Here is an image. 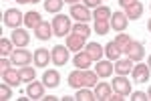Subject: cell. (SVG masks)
<instances>
[{"label":"cell","mask_w":151,"mask_h":101,"mask_svg":"<svg viewBox=\"0 0 151 101\" xmlns=\"http://www.w3.org/2000/svg\"><path fill=\"white\" fill-rule=\"evenodd\" d=\"M97 77L93 73H73L69 75V85L70 87H81V85H95Z\"/></svg>","instance_id":"cell-1"},{"label":"cell","mask_w":151,"mask_h":101,"mask_svg":"<svg viewBox=\"0 0 151 101\" xmlns=\"http://www.w3.org/2000/svg\"><path fill=\"white\" fill-rule=\"evenodd\" d=\"M52 26H55V34H58V36H65V34L69 33V26H70V23H69V16H57L55 20H52Z\"/></svg>","instance_id":"cell-2"},{"label":"cell","mask_w":151,"mask_h":101,"mask_svg":"<svg viewBox=\"0 0 151 101\" xmlns=\"http://www.w3.org/2000/svg\"><path fill=\"white\" fill-rule=\"evenodd\" d=\"M22 23V14L16 10V8H10V10L4 12V24L6 26H16V24Z\"/></svg>","instance_id":"cell-3"},{"label":"cell","mask_w":151,"mask_h":101,"mask_svg":"<svg viewBox=\"0 0 151 101\" xmlns=\"http://www.w3.org/2000/svg\"><path fill=\"white\" fill-rule=\"evenodd\" d=\"M50 57H52L55 65H65V63H67V59H69V53H67V49H65V47H55V51L50 53Z\"/></svg>","instance_id":"cell-4"},{"label":"cell","mask_w":151,"mask_h":101,"mask_svg":"<svg viewBox=\"0 0 151 101\" xmlns=\"http://www.w3.org/2000/svg\"><path fill=\"white\" fill-rule=\"evenodd\" d=\"M42 81H45V87H57L60 81V75H58V71H47L42 75Z\"/></svg>","instance_id":"cell-5"},{"label":"cell","mask_w":151,"mask_h":101,"mask_svg":"<svg viewBox=\"0 0 151 101\" xmlns=\"http://www.w3.org/2000/svg\"><path fill=\"white\" fill-rule=\"evenodd\" d=\"M70 14H73L77 20H81V23H85V20L91 18V14H89V8H87V6H73V8H70Z\"/></svg>","instance_id":"cell-6"},{"label":"cell","mask_w":151,"mask_h":101,"mask_svg":"<svg viewBox=\"0 0 151 101\" xmlns=\"http://www.w3.org/2000/svg\"><path fill=\"white\" fill-rule=\"evenodd\" d=\"M35 31H36V33H35L36 39H40V41H48L50 34H52V33H50V24H48V23H38V26H36Z\"/></svg>","instance_id":"cell-7"},{"label":"cell","mask_w":151,"mask_h":101,"mask_svg":"<svg viewBox=\"0 0 151 101\" xmlns=\"http://www.w3.org/2000/svg\"><path fill=\"white\" fill-rule=\"evenodd\" d=\"M133 77H135V81H139V83H145L147 77H149V67L147 65H137L135 71H133Z\"/></svg>","instance_id":"cell-8"},{"label":"cell","mask_w":151,"mask_h":101,"mask_svg":"<svg viewBox=\"0 0 151 101\" xmlns=\"http://www.w3.org/2000/svg\"><path fill=\"white\" fill-rule=\"evenodd\" d=\"M48 59H50V53H48L47 49H38V51L35 53V61H36L38 67H47Z\"/></svg>","instance_id":"cell-9"},{"label":"cell","mask_w":151,"mask_h":101,"mask_svg":"<svg viewBox=\"0 0 151 101\" xmlns=\"http://www.w3.org/2000/svg\"><path fill=\"white\" fill-rule=\"evenodd\" d=\"M12 39H14V43H16L18 47H26V45H28V41H30L28 33H26V31H20V28L12 33Z\"/></svg>","instance_id":"cell-10"},{"label":"cell","mask_w":151,"mask_h":101,"mask_svg":"<svg viewBox=\"0 0 151 101\" xmlns=\"http://www.w3.org/2000/svg\"><path fill=\"white\" fill-rule=\"evenodd\" d=\"M42 91H45V87H42L40 83H30L28 89H26V93H28L30 99H40V97H42Z\"/></svg>","instance_id":"cell-11"},{"label":"cell","mask_w":151,"mask_h":101,"mask_svg":"<svg viewBox=\"0 0 151 101\" xmlns=\"http://www.w3.org/2000/svg\"><path fill=\"white\" fill-rule=\"evenodd\" d=\"M12 61H14V65H28V61H30V55H28L26 51H14V55H12Z\"/></svg>","instance_id":"cell-12"},{"label":"cell","mask_w":151,"mask_h":101,"mask_svg":"<svg viewBox=\"0 0 151 101\" xmlns=\"http://www.w3.org/2000/svg\"><path fill=\"white\" fill-rule=\"evenodd\" d=\"M113 87L117 89V93H119V95H127V93H129V83L123 77H117L115 83H113Z\"/></svg>","instance_id":"cell-13"},{"label":"cell","mask_w":151,"mask_h":101,"mask_svg":"<svg viewBox=\"0 0 151 101\" xmlns=\"http://www.w3.org/2000/svg\"><path fill=\"white\" fill-rule=\"evenodd\" d=\"M125 26H127V18H125V14L117 12L115 16H113V28H115V31H123Z\"/></svg>","instance_id":"cell-14"},{"label":"cell","mask_w":151,"mask_h":101,"mask_svg":"<svg viewBox=\"0 0 151 101\" xmlns=\"http://www.w3.org/2000/svg\"><path fill=\"white\" fill-rule=\"evenodd\" d=\"M111 71H113V65H111V63H107V61H99V65H97V75L107 77V75H111Z\"/></svg>","instance_id":"cell-15"},{"label":"cell","mask_w":151,"mask_h":101,"mask_svg":"<svg viewBox=\"0 0 151 101\" xmlns=\"http://www.w3.org/2000/svg\"><path fill=\"white\" fill-rule=\"evenodd\" d=\"M24 23L28 24V26H38V23H40V14H38V12H28V14H26V16H24Z\"/></svg>","instance_id":"cell-16"},{"label":"cell","mask_w":151,"mask_h":101,"mask_svg":"<svg viewBox=\"0 0 151 101\" xmlns=\"http://www.w3.org/2000/svg\"><path fill=\"white\" fill-rule=\"evenodd\" d=\"M2 77H4V81H8L10 85H18V83L22 81V79H20V75H16V73H14V71H10V69H6Z\"/></svg>","instance_id":"cell-17"},{"label":"cell","mask_w":151,"mask_h":101,"mask_svg":"<svg viewBox=\"0 0 151 101\" xmlns=\"http://www.w3.org/2000/svg\"><path fill=\"white\" fill-rule=\"evenodd\" d=\"M129 55H131V59H141L143 57V47L137 43V45H129Z\"/></svg>","instance_id":"cell-18"},{"label":"cell","mask_w":151,"mask_h":101,"mask_svg":"<svg viewBox=\"0 0 151 101\" xmlns=\"http://www.w3.org/2000/svg\"><path fill=\"white\" fill-rule=\"evenodd\" d=\"M47 10L48 12H58L60 8H63V0H47Z\"/></svg>","instance_id":"cell-19"},{"label":"cell","mask_w":151,"mask_h":101,"mask_svg":"<svg viewBox=\"0 0 151 101\" xmlns=\"http://www.w3.org/2000/svg\"><path fill=\"white\" fill-rule=\"evenodd\" d=\"M109 14H111V10H109L107 6H103V8L99 6V8L95 10V18H97V20H107V18H109Z\"/></svg>","instance_id":"cell-20"},{"label":"cell","mask_w":151,"mask_h":101,"mask_svg":"<svg viewBox=\"0 0 151 101\" xmlns=\"http://www.w3.org/2000/svg\"><path fill=\"white\" fill-rule=\"evenodd\" d=\"M141 10H143V6H141V4H131V6H129L127 16H129V18H139Z\"/></svg>","instance_id":"cell-21"},{"label":"cell","mask_w":151,"mask_h":101,"mask_svg":"<svg viewBox=\"0 0 151 101\" xmlns=\"http://www.w3.org/2000/svg\"><path fill=\"white\" fill-rule=\"evenodd\" d=\"M115 69H117V73L125 75V73H129V71H131V61H119Z\"/></svg>","instance_id":"cell-22"},{"label":"cell","mask_w":151,"mask_h":101,"mask_svg":"<svg viewBox=\"0 0 151 101\" xmlns=\"http://www.w3.org/2000/svg\"><path fill=\"white\" fill-rule=\"evenodd\" d=\"M119 53H121V49H117V43H109L107 45V55L111 57V59H117Z\"/></svg>","instance_id":"cell-23"},{"label":"cell","mask_w":151,"mask_h":101,"mask_svg":"<svg viewBox=\"0 0 151 101\" xmlns=\"http://www.w3.org/2000/svg\"><path fill=\"white\" fill-rule=\"evenodd\" d=\"M97 99H109V87L107 85H97Z\"/></svg>","instance_id":"cell-24"},{"label":"cell","mask_w":151,"mask_h":101,"mask_svg":"<svg viewBox=\"0 0 151 101\" xmlns=\"http://www.w3.org/2000/svg\"><path fill=\"white\" fill-rule=\"evenodd\" d=\"M75 65L79 69H87V65H89V55H79L75 59Z\"/></svg>","instance_id":"cell-25"},{"label":"cell","mask_w":151,"mask_h":101,"mask_svg":"<svg viewBox=\"0 0 151 101\" xmlns=\"http://www.w3.org/2000/svg\"><path fill=\"white\" fill-rule=\"evenodd\" d=\"M20 79H22V81H32V79H35V71H32V69H22V71H20Z\"/></svg>","instance_id":"cell-26"},{"label":"cell","mask_w":151,"mask_h":101,"mask_svg":"<svg viewBox=\"0 0 151 101\" xmlns=\"http://www.w3.org/2000/svg\"><path fill=\"white\" fill-rule=\"evenodd\" d=\"M95 31L99 34H105L107 31H109V24H107V20H97V24H95Z\"/></svg>","instance_id":"cell-27"},{"label":"cell","mask_w":151,"mask_h":101,"mask_svg":"<svg viewBox=\"0 0 151 101\" xmlns=\"http://www.w3.org/2000/svg\"><path fill=\"white\" fill-rule=\"evenodd\" d=\"M75 33L79 34V36H89L91 31H89V26H85V24H77V26H75Z\"/></svg>","instance_id":"cell-28"},{"label":"cell","mask_w":151,"mask_h":101,"mask_svg":"<svg viewBox=\"0 0 151 101\" xmlns=\"http://www.w3.org/2000/svg\"><path fill=\"white\" fill-rule=\"evenodd\" d=\"M77 99H81V101H93V99H97V97L91 95L89 91H79V93H77Z\"/></svg>","instance_id":"cell-29"},{"label":"cell","mask_w":151,"mask_h":101,"mask_svg":"<svg viewBox=\"0 0 151 101\" xmlns=\"http://www.w3.org/2000/svg\"><path fill=\"white\" fill-rule=\"evenodd\" d=\"M0 47H2V55H4V57H6V55H8V53L12 51L10 41H6V39H2V41H0Z\"/></svg>","instance_id":"cell-30"},{"label":"cell","mask_w":151,"mask_h":101,"mask_svg":"<svg viewBox=\"0 0 151 101\" xmlns=\"http://www.w3.org/2000/svg\"><path fill=\"white\" fill-rule=\"evenodd\" d=\"M12 97V93H10V89H8V87H6V85H2V87H0V99H10Z\"/></svg>","instance_id":"cell-31"},{"label":"cell","mask_w":151,"mask_h":101,"mask_svg":"<svg viewBox=\"0 0 151 101\" xmlns=\"http://www.w3.org/2000/svg\"><path fill=\"white\" fill-rule=\"evenodd\" d=\"M99 53H101V47L97 45V43H91V45H89V55L91 57H99Z\"/></svg>","instance_id":"cell-32"},{"label":"cell","mask_w":151,"mask_h":101,"mask_svg":"<svg viewBox=\"0 0 151 101\" xmlns=\"http://www.w3.org/2000/svg\"><path fill=\"white\" fill-rule=\"evenodd\" d=\"M69 47L73 51H77L79 47H81V36H75V39H69Z\"/></svg>","instance_id":"cell-33"},{"label":"cell","mask_w":151,"mask_h":101,"mask_svg":"<svg viewBox=\"0 0 151 101\" xmlns=\"http://www.w3.org/2000/svg\"><path fill=\"white\" fill-rule=\"evenodd\" d=\"M131 99H133V101H145V99H147V97H145V93H141V91H135Z\"/></svg>","instance_id":"cell-34"},{"label":"cell","mask_w":151,"mask_h":101,"mask_svg":"<svg viewBox=\"0 0 151 101\" xmlns=\"http://www.w3.org/2000/svg\"><path fill=\"white\" fill-rule=\"evenodd\" d=\"M85 6L91 8V6H99V0H85Z\"/></svg>","instance_id":"cell-35"},{"label":"cell","mask_w":151,"mask_h":101,"mask_svg":"<svg viewBox=\"0 0 151 101\" xmlns=\"http://www.w3.org/2000/svg\"><path fill=\"white\" fill-rule=\"evenodd\" d=\"M123 6H131V4H135V0H119Z\"/></svg>","instance_id":"cell-36"},{"label":"cell","mask_w":151,"mask_h":101,"mask_svg":"<svg viewBox=\"0 0 151 101\" xmlns=\"http://www.w3.org/2000/svg\"><path fill=\"white\" fill-rule=\"evenodd\" d=\"M0 65H2V69H4V71H6V69L10 67V63H8V61H6V59H2V63H0Z\"/></svg>","instance_id":"cell-37"},{"label":"cell","mask_w":151,"mask_h":101,"mask_svg":"<svg viewBox=\"0 0 151 101\" xmlns=\"http://www.w3.org/2000/svg\"><path fill=\"white\" fill-rule=\"evenodd\" d=\"M109 99H113V101H121L123 97H121V95H113V97H109Z\"/></svg>","instance_id":"cell-38"},{"label":"cell","mask_w":151,"mask_h":101,"mask_svg":"<svg viewBox=\"0 0 151 101\" xmlns=\"http://www.w3.org/2000/svg\"><path fill=\"white\" fill-rule=\"evenodd\" d=\"M18 4H22V2H38V0H16Z\"/></svg>","instance_id":"cell-39"},{"label":"cell","mask_w":151,"mask_h":101,"mask_svg":"<svg viewBox=\"0 0 151 101\" xmlns=\"http://www.w3.org/2000/svg\"><path fill=\"white\" fill-rule=\"evenodd\" d=\"M149 67H151V57H149Z\"/></svg>","instance_id":"cell-40"},{"label":"cell","mask_w":151,"mask_h":101,"mask_svg":"<svg viewBox=\"0 0 151 101\" xmlns=\"http://www.w3.org/2000/svg\"><path fill=\"white\" fill-rule=\"evenodd\" d=\"M149 31H151V23H149Z\"/></svg>","instance_id":"cell-41"},{"label":"cell","mask_w":151,"mask_h":101,"mask_svg":"<svg viewBox=\"0 0 151 101\" xmlns=\"http://www.w3.org/2000/svg\"><path fill=\"white\" fill-rule=\"evenodd\" d=\"M149 95H151V89H149Z\"/></svg>","instance_id":"cell-42"}]
</instances>
